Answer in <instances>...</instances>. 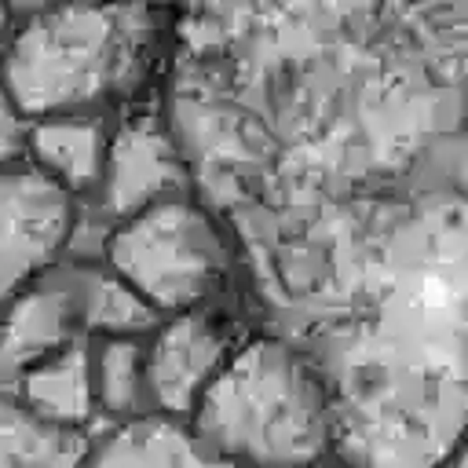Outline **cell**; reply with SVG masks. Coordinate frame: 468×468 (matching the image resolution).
Wrapping results in <instances>:
<instances>
[{
	"mask_svg": "<svg viewBox=\"0 0 468 468\" xmlns=\"http://www.w3.org/2000/svg\"><path fill=\"white\" fill-rule=\"evenodd\" d=\"M33 146L44 161V176L58 186H88L102 176V135L95 124L40 121L33 128Z\"/></svg>",
	"mask_w": 468,
	"mask_h": 468,
	"instance_id": "11",
	"label": "cell"
},
{
	"mask_svg": "<svg viewBox=\"0 0 468 468\" xmlns=\"http://www.w3.org/2000/svg\"><path fill=\"white\" fill-rule=\"evenodd\" d=\"M139 377H143V362L135 355L132 344L124 340H110L102 366H99V399L110 410H128L139 395Z\"/></svg>",
	"mask_w": 468,
	"mask_h": 468,
	"instance_id": "13",
	"label": "cell"
},
{
	"mask_svg": "<svg viewBox=\"0 0 468 468\" xmlns=\"http://www.w3.org/2000/svg\"><path fill=\"white\" fill-rule=\"evenodd\" d=\"M106 172V208L113 216H132L154 205V197L176 183V150L157 128L132 124L113 139Z\"/></svg>",
	"mask_w": 468,
	"mask_h": 468,
	"instance_id": "6",
	"label": "cell"
},
{
	"mask_svg": "<svg viewBox=\"0 0 468 468\" xmlns=\"http://www.w3.org/2000/svg\"><path fill=\"white\" fill-rule=\"evenodd\" d=\"M88 442L77 428L40 420L26 406L0 402V468H84Z\"/></svg>",
	"mask_w": 468,
	"mask_h": 468,
	"instance_id": "8",
	"label": "cell"
},
{
	"mask_svg": "<svg viewBox=\"0 0 468 468\" xmlns=\"http://www.w3.org/2000/svg\"><path fill=\"white\" fill-rule=\"evenodd\" d=\"M223 362H227L223 329L205 314H186L161 333L154 355L143 362V377L165 410L186 413L201 399L208 380L223 369Z\"/></svg>",
	"mask_w": 468,
	"mask_h": 468,
	"instance_id": "5",
	"label": "cell"
},
{
	"mask_svg": "<svg viewBox=\"0 0 468 468\" xmlns=\"http://www.w3.org/2000/svg\"><path fill=\"white\" fill-rule=\"evenodd\" d=\"M113 271L150 307H190L227 267L212 223L179 201H154L110 241Z\"/></svg>",
	"mask_w": 468,
	"mask_h": 468,
	"instance_id": "3",
	"label": "cell"
},
{
	"mask_svg": "<svg viewBox=\"0 0 468 468\" xmlns=\"http://www.w3.org/2000/svg\"><path fill=\"white\" fill-rule=\"evenodd\" d=\"M450 468H457V461H453V464H450Z\"/></svg>",
	"mask_w": 468,
	"mask_h": 468,
	"instance_id": "15",
	"label": "cell"
},
{
	"mask_svg": "<svg viewBox=\"0 0 468 468\" xmlns=\"http://www.w3.org/2000/svg\"><path fill=\"white\" fill-rule=\"evenodd\" d=\"M84 468H238L230 461L197 450L183 431L157 420H135L110 435L95 453L88 450Z\"/></svg>",
	"mask_w": 468,
	"mask_h": 468,
	"instance_id": "7",
	"label": "cell"
},
{
	"mask_svg": "<svg viewBox=\"0 0 468 468\" xmlns=\"http://www.w3.org/2000/svg\"><path fill=\"white\" fill-rule=\"evenodd\" d=\"M4 88V84H0ZM15 135V124H11V117L4 113V91H0V154H4V146H7V139Z\"/></svg>",
	"mask_w": 468,
	"mask_h": 468,
	"instance_id": "14",
	"label": "cell"
},
{
	"mask_svg": "<svg viewBox=\"0 0 468 468\" xmlns=\"http://www.w3.org/2000/svg\"><path fill=\"white\" fill-rule=\"evenodd\" d=\"M66 212V190L51 176L37 168L0 176V296L62 241Z\"/></svg>",
	"mask_w": 468,
	"mask_h": 468,
	"instance_id": "4",
	"label": "cell"
},
{
	"mask_svg": "<svg viewBox=\"0 0 468 468\" xmlns=\"http://www.w3.org/2000/svg\"><path fill=\"white\" fill-rule=\"evenodd\" d=\"M205 450L238 468H311L333 428L318 369L278 340H256L194 402Z\"/></svg>",
	"mask_w": 468,
	"mask_h": 468,
	"instance_id": "1",
	"label": "cell"
},
{
	"mask_svg": "<svg viewBox=\"0 0 468 468\" xmlns=\"http://www.w3.org/2000/svg\"><path fill=\"white\" fill-rule=\"evenodd\" d=\"M26 410L37 413L40 420L77 428L88 417L91 388H88V362L77 344H66L62 351L48 355L37 369H29L26 388H22Z\"/></svg>",
	"mask_w": 468,
	"mask_h": 468,
	"instance_id": "10",
	"label": "cell"
},
{
	"mask_svg": "<svg viewBox=\"0 0 468 468\" xmlns=\"http://www.w3.org/2000/svg\"><path fill=\"white\" fill-rule=\"evenodd\" d=\"M84 322L113 333H135L154 325V307L117 278L95 274L84 296Z\"/></svg>",
	"mask_w": 468,
	"mask_h": 468,
	"instance_id": "12",
	"label": "cell"
},
{
	"mask_svg": "<svg viewBox=\"0 0 468 468\" xmlns=\"http://www.w3.org/2000/svg\"><path fill=\"white\" fill-rule=\"evenodd\" d=\"M69 314H73V303H69V292L62 289H44L26 296L4 325L0 369H26L33 362H44L58 347H66Z\"/></svg>",
	"mask_w": 468,
	"mask_h": 468,
	"instance_id": "9",
	"label": "cell"
},
{
	"mask_svg": "<svg viewBox=\"0 0 468 468\" xmlns=\"http://www.w3.org/2000/svg\"><path fill=\"white\" fill-rule=\"evenodd\" d=\"M139 11H44L18 29L0 84L18 113H51L99 95L139 51Z\"/></svg>",
	"mask_w": 468,
	"mask_h": 468,
	"instance_id": "2",
	"label": "cell"
}]
</instances>
